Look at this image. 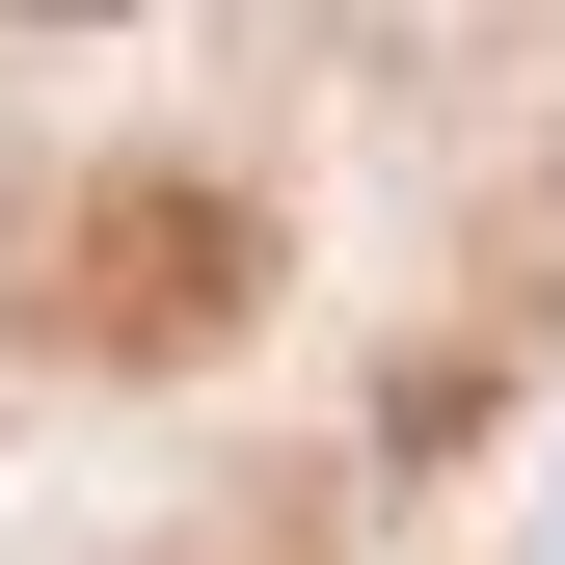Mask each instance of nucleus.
Instances as JSON below:
<instances>
[{
	"label": "nucleus",
	"instance_id": "f257e3e1",
	"mask_svg": "<svg viewBox=\"0 0 565 565\" xmlns=\"http://www.w3.org/2000/svg\"><path fill=\"white\" fill-rule=\"evenodd\" d=\"M216 297H243V216H216V189H108V216H82V323L108 350H189Z\"/></svg>",
	"mask_w": 565,
	"mask_h": 565
}]
</instances>
